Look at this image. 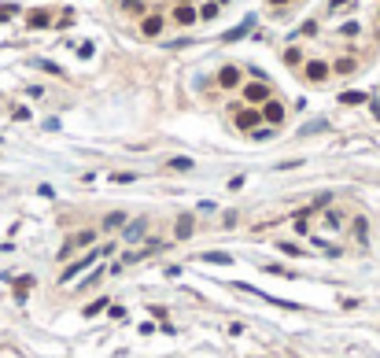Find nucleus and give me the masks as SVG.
<instances>
[{
    "label": "nucleus",
    "instance_id": "1",
    "mask_svg": "<svg viewBox=\"0 0 380 358\" xmlns=\"http://www.w3.org/2000/svg\"><path fill=\"white\" fill-rule=\"evenodd\" d=\"M104 255H111V244H104V247H92L89 255H82V259H78V262H70V266L63 270V277H59V281H74L78 273H82V270H89L92 262H100Z\"/></svg>",
    "mask_w": 380,
    "mask_h": 358
},
{
    "label": "nucleus",
    "instance_id": "2",
    "mask_svg": "<svg viewBox=\"0 0 380 358\" xmlns=\"http://www.w3.org/2000/svg\"><path fill=\"white\" fill-rule=\"evenodd\" d=\"M233 122H236V130H255L259 122H262V111H255V107H233Z\"/></svg>",
    "mask_w": 380,
    "mask_h": 358
},
{
    "label": "nucleus",
    "instance_id": "3",
    "mask_svg": "<svg viewBox=\"0 0 380 358\" xmlns=\"http://www.w3.org/2000/svg\"><path fill=\"white\" fill-rule=\"evenodd\" d=\"M92 240H96V233H92V229H82V233H74V237H70L67 244H63V251H59V259H67L70 251H78V247H89Z\"/></svg>",
    "mask_w": 380,
    "mask_h": 358
},
{
    "label": "nucleus",
    "instance_id": "4",
    "mask_svg": "<svg viewBox=\"0 0 380 358\" xmlns=\"http://www.w3.org/2000/svg\"><path fill=\"white\" fill-rule=\"evenodd\" d=\"M303 74H307V82L318 85V82H325V78H328V63H325V59H307V63H303Z\"/></svg>",
    "mask_w": 380,
    "mask_h": 358
},
{
    "label": "nucleus",
    "instance_id": "5",
    "mask_svg": "<svg viewBox=\"0 0 380 358\" xmlns=\"http://www.w3.org/2000/svg\"><path fill=\"white\" fill-rule=\"evenodd\" d=\"M244 100H247V104H266V100H273V96H270V85H266V82L244 85Z\"/></svg>",
    "mask_w": 380,
    "mask_h": 358
},
{
    "label": "nucleus",
    "instance_id": "6",
    "mask_svg": "<svg viewBox=\"0 0 380 358\" xmlns=\"http://www.w3.org/2000/svg\"><path fill=\"white\" fill-rule=\"evenodd\" d=\"M259 111H262V122H270V126H281L284 122V104L281 100H266Z\"/></svg>",
    "mask_w": 380,
    "mask_h": 358
},
{
    "label": "nucleus",
    "instance_id": "7",
    "mask_svg": "<svg viewBox=\"0 0 380 358\" xmlns=\"http://www.w3.org/2000/svg\"><path fill=\"white\" fill-rule=\"evenodd\" d=\"M218 85H221V89H236V85H240V67H236V63H225V67L218 70Z\"/></svg>",
    "mask_w": 380,
    "mask_h": 358
},
{
    "label": "nucleus",
    "instance_id": "8",
    "mask_svg": "<svg viewBox=\"0 0 380 358\" xmlns=\"http://www.w3.org/2000/svg\"><path fill=\"white\" fill-rule=\"evenodd\" d=\"M196 19H199V11L192 4H178V8H173V22H178V26H192Z\"/></svg>",
    "mask_w": 380,
    "mask_h": 358
},
{
    "label": "nucleus",
    "instance_id": "9",
    "mask_svg": "<svg viewBox=\"0 0 380 358\" xmlns=\"http://www.w3.org/2000/svg\"><path fill=\"white\" fill-rule=\"evenodd\" d=\"M140 34L144 37H159L163 34V15H144V19H140Z\"/></svg>",
    "mask_w": 380,
    "mask_h": 358
},
{
    "label": "nucleus",
    "instance_id": "10",
    "mask_svg": "<svg viewBox=\"0 0 380 358\" xmlns=\"http://www.w3.org/2000/svg\"><path fill=\"white\" fill-rule=\"evenodd\" d=\"M26 22H30V26H34V30H44V26H48V22H52V15H48V11H44V8H37V11H30V15H26Z\"/></svg>",
    "mask_w": 380,
    "mask_h": 358
},
{
    "label": "nucleus",
    "instance_id": "11",
    "mask_svg": "<svg viewBox=\"0 0 380 358\" xmlns=\"http://www.w3.org/2000/svg\"><path fill=\"white\" fill-rule=\"evenodd\" d=\"M144 229H148V222H144V218H137V222H130V225H125V233H122V237H125V240H140V237H144Z\"/></svg>",
    "mask_w": 380,
    "mask_h": 358
},
{
    "label": "nucleus",
    "instance_id": "12",
    "mask_svg": "<svg viewBox=\"0 0 380 358\" xmlns=\"http://www.w3.org/2000/svg\"><path fill=\"white\" fill-rule=\"evenodd\" d=\"M199 262H211V266H229V255L225 251H207V255H199Z\"/></svg>",
    "mask_w": 380,
    "mask_h": 358
},
{
    "label": "nucleus",
    "instance_id": "13",
    "mask_svg": "<svg viewBox=\"0 0 380 358\" xmlns=\"http://www.w3.org/2000/svg\"><path fill=\"white\" fill-rule=\"evenodd\" d=\"M340 104H347V107H354V104H366V92H358V89H347V92H340Z\"/></svg>",
    "mask_w": 380,
    "mask_h": 358
},
{
    "label": "nucleus",
    "instance_id": "14",
    "mask_svg": "<svg viewBox=\"0 0 380 358\" xmlns=\"http://www.w3.org/2000/svg\"><path fill=\"white\" fill-rule=\"evenodd\" d=\"M30 288H34V277H19V281H15V299H26Z\"/></svg>",
    "mask_w": 380,
    "mask_h": 358
},
{
    "label": "nucleus",
    "instance_id": "15",
    "mask_svg": "<svg viewBox=\"0 0 380 358\" xmlns=\"http://www.w3.org/2000/svg\"><path fill=\"white\" fill-rule=\"evenodd\" d=\"M354 67H358V63H354L351 56H343V59H336V63H332V70H336V74H354Z\"/></svg>",
    "mask_w": 380,
    "mask_h": 358
},
{
    "label": "nucleus",
    "instance_id": "16",
    "mask_svg": "<svg viewBox=\"0 0 380 358\" xmlns=\"http://www.w3.org/2000/svg\"><path fill=\"white\" fill-rule=\"evenodd\" d=\"M251 26H255V19H244L240 26H236V30H229V34H225V41H240V37L247 34V30H251Z\"/></svg>",
    "mask_w": 380,
    "mask_h": 358
},
{
    "label": "nucleus",
    "instance_id": "17",
    "mask_svg": "<svg viewBox=\"0 0 380 358\" xmlns=\"http://www.w3.org/2000/svg\"><path fill=\"white\" fill-rule=\"evenodd\" d=\"M178 237H181V240L192 237V214H181V218H178Z\"/></svg>",
    "mask_w": 380,
    "mask_h": 358
},
{
    "label": "nucleus",
    "instance_id": "18",
    "mask_svg": "<svg viewBox=\"0 0 380 358\" xmlns=\"http://www.w3.org/2000/svg\"><path fill=\"white\" fill-rule=\"evenodd\" d=\"M284 63H288V67H299V63H303V52H299L295 44H292V48H284Z\"/></svg>",
    "mask_w": 380,
    "mask_h": 358
},
{
    "label": "nucleus",
    "instance_id": "19",
    "mask_svg": "<svg viewBox=\"0 0 380 358\" xmlns=\"http://www.w3.org/2000/svg\"><path fill=\"white\" fill-rule=\"evenodd\" d=\"M122 11H130V15H144V0H122Z\"/></svg>",
    "mask_w": 380,
    "mask_h": 358
},
{
    "label": "nucleus",
    "instance_id": "20",
    "mask_svg": "<svg viewBox=\"0 0 380 358\" xmlns=\"http://www.w3.org/2000/svg\"><path fill=\"white\" fill-rule=\"evenodd\" d=\"M218 8H221V4H218V0H214V4H211V0H207V4H203V8H199V19H207V22H211V19H214V15H218Z\"/></svg>",
    "mask_w": 380,
    "mask_h": 358
},
{
    "label": "nucleus",
    "instance_id": "21",
    "mask_svg": "<svg viewBox=\"0 0 380 358\" xmlns=\"http://www.w3.org/2000/svg\"><path fill=\"white\" fill-rule=\"evenodd\" d=\"M122 222H125V218H122V214H118V211H111V214H107V218H104V229H118V225H122Z\"/></svg>",
    "mask_w": 380,
    "mask_h": 358
},
{
    "label": "nucleus",
    "instance_id": "22",
    "mask_svg": "<svg viewBox=\"0 0 380 358\" xmlns=\"http://www.w3.org/2000/svg\"><path fill=\"white\" fill-rule=\"evenodd\" d=\"M266 273H277V277H295L288 266H277V262H266Z\"/></svg>",
    "mask_w": 380,
    "mask_h": 358
},
{
    "label": "nucleus",
    "instance_id": "23",
    "mask_svg": "<svg viewBox=\"0 0 380 358\" xmlns=\"http://www.w3.org/2000/svg\"><path fill=\"white\" fill-rule=\"evenodd\" d=\"M366 229H369L366 218H354V237H358V240H366Z\"/></svg>",
    "mask_w": 380,
    "mask_h": 358
},
{
    "label": "nucleus",
    "instance_id": "24",
    "mask_svg": "<svg viewBox=\"0 0 380 358\" xmlns=\"http://www.w3.org/2000/svg\"><path fill=\"white\" fill-rule=\"evenodd\" d=\"M104 306H107V299H96V303H89V306H85V314L92 318V314H100V310H104Z\"/></svg>",
    "mask_w": 380,
    "mask_h": 358
},
{
    "label": "nucleus",
    "instance_id": "25",
    "mask_svg": "<svg viewBox=\"0 0 380 358\" xmlns=\"http://www.w3.org/2000/svg\"><path fill=\"white\" fill-rule=\"evenodd\" d=\"M170 166L173 170H192V159H185V155H181V159H170Z\"/></svg>",
    "mask_w": 380,
    "mask_h": 358
},
{
    "label": "nucleus",
    "instance_id": "26",
    "mask_svg": "<svg viewBox=\"0 0 380 358\" xmlns=\"http://www.w3.org/2000/svg\"><path fill=\"white\" fill-rule=\"evenodd\" d=\"M340 34H347V37H354V34H358V22H343V26H340Z\"/></svg>",
    "mask_w": 380,
    "mask_h": 358
},
{
    "label": "nucleus",
    "instance_id": "27",
    "mask_svg": "<svg viewBox=\"0 0 380 358\" xmlns=\"http://www.w3.org/2000/svg\"><path fill=\"white\" fill-rule=\"evenodd\" d=\"M325 225H328V229H336V225H340V214H336V211H328V214H325Z\"/></svg>",
    "mask_w": 380,
    "mask_h": 358
},
{
    "label": "nucleus",
    "instance_id": "28",
    "mask_svg": "<svg viewBox=\"0 0 380 358\" xmlns=\"http://www.w3.org/2000/svg\"><path fill=\"white\" fill-rule=\"evenodd\" d=\"M100 277H104V270H92V273H89V277H85V281H82V288H89V285H92V281H100Z\"/></svg>",
    "mask_w": 380,
    "mask_h": 358
},
{
    "label": "nucleus",
    "instance_id": "29",
    "mask_svg": "<svg viewBox=\"0 0 380 358\" xmlns=\"http://www.w3.org/2000/svg\"><path fill=\"white\" fill-rule=\"evenodd\" d=\"M255 133V141H266V137H273V126H266V130H251Z\"/></svg>",
    "mask_w": 380,
    "mask_h": 358
},
{
    "label": "nucleus",
    "instance_id": "30",
    "mask_svg": "<svg viewBox=\"0 0 380 358\" xmlns=\"http://www.w3.org/2000/svg\"><path fill=\"white\" fill-rule=\"evenodd\" d=\"M303 37H310V34H318V22H303V30H299Z\"/></svg>",
    "mask_w": 380,
    "mask_h": 358
},
{
    "label": "nucleus",
    "instance_id": "31",
    "mask_svg": "<svg viewBox=\"0 0 380 358\" xmlns=\"http://www.w3.org/2000/svg\"><path fill=\"white\" fill-rule=\"evenodd\" d=\"M277 247H281V251H284V255H292V259L299 255V247H295V244H277Z\"/></svg>",
    "mask_w": 380,
    "mask_h": 358
},
{
    "label": "nucleus",
    "instance_id": "32",
    "mask_svg": "<svg viewBox=\"0 0 380 358\" xmlns=\"http://www.w3.org/2000/svg\"><path fill=\"white\" fill-rule=\"evenodd\" d=\"M318 130H325V122L318 118V122H310V126H303V133H318Z\"/></svg>",
    "mask_w": 380,
    "mask_h": 358
},
{
    "label": "nucleus",
    "instance_id": "33",
    "mask_svg": "<svg viewBox=\"0 0 380 358\" xmlns=\"http://www.w3.org/2000/svg\"><path fill=\"white\" fill-rule=\"evenodd\" d=\"M343 4H351V0H328V11H340Z\"/></svg>",
    "mask_w": 380,
    "mask_h": 358
},
{
    "label": "nucleus",
    "instance_id": "34",
    "mask_svg": "<svg viewBox=\"0 0 380 358\" xmlns=\"http://www.w3.org/2000/svg\"><path fill=\"white\" fill-rule=\"evenodd\" d=\"M270 4H288V0H270Z\"/></svg>",
    "mask_w": 380,
    "mask_h": 358
}]
</instances>
